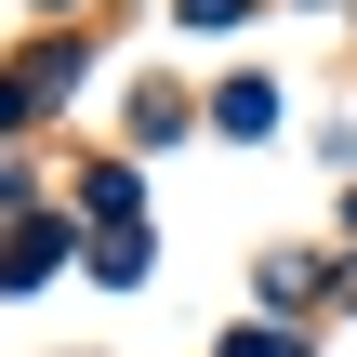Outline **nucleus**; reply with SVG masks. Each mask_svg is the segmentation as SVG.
<instances>
[{"label":"nucleus","mask_w":357,"mask_h":357,"mask_svg":"<svg viewBox=\"0 0 357 357\" xmlns=\"http://www.w3.org/2000/svg\"><path fill=\"white\" fill-rule=\"evenodd\" d=\"M185 26H238V0H185Z\"/></svg>","instance_id":"1"}]
</instances>
